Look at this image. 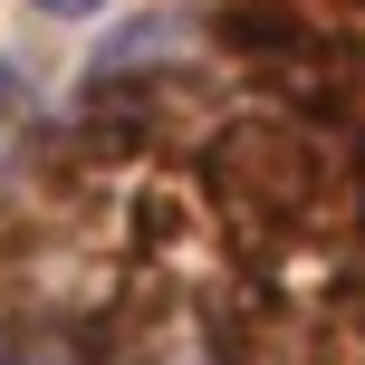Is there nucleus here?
Masks as SVG:
<instances>
[{
  "label": "nucleus",
  "mask_w": 365,
  "mask_h": 365,
  "mask_svg": "<svg viewBox=\"0 0 365 365\" xmlns=\"http://www.w3.org/2000/svg\"><path fill=\"white\" fill-rule=\"evenodd\" d=\"M10 106H19V87H10V68H0V125H10Z\"/></svg>",
  "instance_id": "f03ea898"
},
{
  "label": "nucleus",
  "mask_w": 365,
  "mask_h": 365,
  "mask_svg": "<svg viewBox=\"0 0 365 365\" xmlns=\"http://www.w3.org/2000/svg\"><path fill=\"white\" fill-rule=\"evenodd\" d=\"M29 10H48V19H87V10H106V0H29Z\"/></svg>",
  "instance_id": "f257e3e1"
}]
</instances>
